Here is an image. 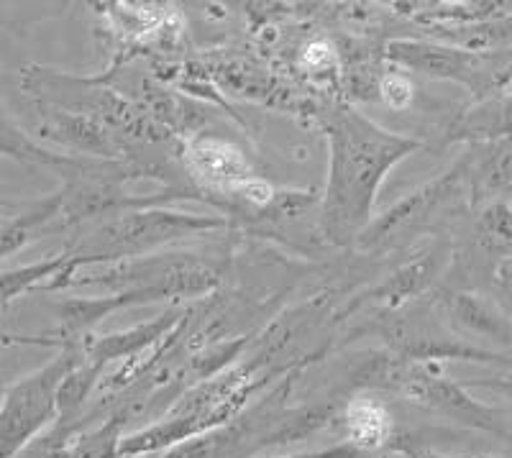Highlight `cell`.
<instances>
[{"instance_id":"1","label":"cell","mask_w":512,"mask_h":458,"mask_svg":"<svg viewBox=\"0 0 512 458\" xmlns=\"http://www.w3.org/2000/svg\"><path fill=\"white\" fill-rule=\"evenodd\" d=\"M320 126L328 141V177L318 198L320 236L333 246H354L374 221L387 174L425 144L379 126L351 105L320 113Z\"/></svg>"},{"instance_id":"2","label":"cell","mask_w":512,"mask_h":458,"mask_svg":"<svg viewBox=\"0 0 512 458\" xmlns=\"http://www.w3.org/2000/svg\"><path fill=\"white\" fill-rule=\"evenodd\" d=\"M269 359L241 361L218 372L216 377L192 384L177 397L162 418L121 438V458H146L190 438L223 428L249 405L251 395L269 382Z\"/></svg>"},{"instance_id":"3","label":"cell","mask_w":512,"mask_h":458,"mask_svg":"<svg viewBox=\"0 0 512 458\" xmlns=\"http://www.w3.org/2000/svg\"><path fill=\"white\" fill-rule=\"evenodd\" d=\"M356 387L364 392H392L415 407L436 412L441 418L495 435L500 441L512 443V428L500 410L484 405L461 382L448 377L436 361H405L397 356H377L369 359L354 374Z\"/></svg>"},{"instance_id":"4","label":"cell","mask_w":512,"mask_h":458,"mask_svg":"<svg viewBox=\"0 0 512 458\" xmlns=\"http://www.w3.org/2000/svg\"><path fill=\"white\" fill-rule=\"evenodd\" d=\"M218 287L216 272L192 254H149L139 259L77 267L75 259L49 279L39 292L105 290L108 295L134 290H157L167 300H195L210 295Z\"/></svg>"},{"instance_id":"5","label":"cell","mask_w":512,"mask_h":458,"mask_svg":"<svg viewBox=\"0 0 512 458\" xmlns=\"http://www.w3.org/2000/svg\"><path fill=\"white\" fill-rule=\"evenodd\" d=\"M226 228L216 215H195L169 208H136L98 221L72 249H67L77 267H98L116 261L149 256L182 238L203 236Z\"/></svg>"},{"instance_id":"6","label":"cell","mask_w":512,"mask_h":458,"mask_svg":"<svg viewBox=\"0 0 512 458\" xmlns=\"http://www.w3.org/2000/svg\"><path fill=\"white\" fill-rule=\"evenodd\" d=\"M384 59L402 72L456 82L472 93L474 103L505 93L512 85V49L479 54L423 36H402L384 44Z\"/></svg>"},{"instance_id":"7","label":"cell","mask_w":512,"mask_h":458,"mask_svg":"<svg viewBox=\"0 0 512 458\" xmlns=\"http://www.w3.org/2000/svg\"><path fill=\"white\" fill-rule=\"evenodd\" d=\"M82 356V338L59 346V354L26 374L0 397V458H18L57 420L62 379Z\"/></svg>"},{"instance_id":"8","label":"cell","mask_w":512,"mask_h":458,"mask_svg":"<svg viewBox=\"0 0 512 458\" xmlns=\"http://www.w3.org/2000/svg\"><path fill=\"white\" fill-rule=\"evenodd\" d=\"M466 169H469V159H466V154H461L454 162V167L438 174L436 180L425 182L423 187L397 200L382 215H374V221L369 223L367 231L361 233L359 241L354 244L356 249H379V246L397 238L400 233L425 228L431 221L441 218L438 213H448L456 205H469Z\"/></svg>"},{"instance_id":"9","label":"cell","mask_w":512,"mask_h":458,"mask_svg":"<svg viewBox=\"0 0 512 458\" xmlns=\"http://www.w3.org/2000/svg\"><path fill=\"white\" fill-rule=\"evenodd\" d=\"M180 162L198 182V192H218L223 198H233L246 180L256 177L241 146L221 136L190 134L182 139Z\"/></svg>"},{"instance_id":"10","label":"cell","mask_w":512,"mask_h":458,"mask_svg":"<svg viewBox=\"0 0 512 458\" xmlns=\"http://www.w3.org/2000/svg\"><path fill=\"white\" fill-rule=\"evenodd\" d=\"M433 308L438 310L448 331H454L474 346H479L477 341L495 343L502 348L512 346V318L502 305L479 292L441 287L433 292Z\"/></svg>"},{"instance_id":"11","label":"cell","mask_w":512,"mask_h":458,"mask_svg":"<svg viewBox=\"0 0 512 458\" xmlns=\"http://www.w3.org/2000/svg\"><path fill=\"white\" fill-rule=\"evenodd\" d=\"M39 108V136L72 151V157L103 159V162H131L128 146L113 134L105 123L85 116L54 108V105H36Z\"/></svg>"},{"instance_id":"12","label":"cell","mask_w":512,"mask_h":458,"mask_svg":"<svg viewBox=\"0 0 512 458\" xmlns=\"http://www.w3.org/2000/svg\"><path fill=\"white\" fill-rule=\"evenodd\" d=\"M336 425L341 428L344 443H351V446L374 453V456L382 451H392V448L408 451V448L397 443L400 435H397L390 407L384 405L379 397H374L372 392H364V389H359L356 395L346 397L341 402Z\"/></svg>"},{"instance_id":"13","label":"cell","mask_w":512,"mask_h":458,"mask_svg":"<svg viewBox=\"0 0 512 458\" xmlns=\"http://www.w3.org/2000/svg\"><path fill=\"white\" fill-rule=\"evenodd\" d=\"M446 259L448 246L436 241V244L420 251V254H415L410 261H405L402 267H397L377 287H372L364 295V300L374 302L379 308H402L405 302L415 300V297H423L425 292H431V287L436 285V279L441 277L443 267H446Z\"/></svg>"},{"instance_id":"14","label":"cell","mask_w":512,"mask_h":458,"mask_svg":"<svg viewBox=\"0 0 512 458\" xmlns=\"http://www.w3.org/2000/svg\"><path fill=\"white\" fill-rule=\"evenodd\" d=\"M469 169V208H482L495 200H507L512 195V139L469 144L466 149Z\"/></svg>"},{"instance_id":"15","label":"cell","mask_w":512,"mask_h":458,"mask_svg":"<svg viewBox=\"0 0 512 458\" xmlns=\"http://www.w3.org/2000/svg\"><path fill=\"white\" fill-rule=\"evenodd\" d=\"M500 139H512V90L472 103L446 131V144H487Z\"/></svg>"},{"instance_id":"16","label":"cell","mask_w":512,"mask_h":458,"mask_svg":"<svg viewBox=\"0 0 512 458\" xmlns=\"http://www.w3.org/2000/svg\"><path fill=\"white\" fill-rule=\"evenodd\" d=\"M62 226V192H54L47 198L26 205L24 210L8 221L0 223V261L6 256L18 254L36 238L47 236Z\"/></svg>"},{"instance_id":"17","label":"cell","mask_w":512,"mask_h":458,"mask_svg":"<svg viewBox=\"0 0 512 458\" xmlns=\"http://www.w3.org/2000/svg\"><path fill=\"white\" fill-rule=\"evenodd\" d=\"M0 157L13 159L18 164H29V167H47L57 172H67L75 164L77 157L72 154H59V151L41 146L39 141L31 139L24 128L18 126L6 108L0 105Z\"/></svg>"},{"instance_id":"18","label":"cell","mask_w":512,"mask_h":458,"mask_svg":"<svg viewBox=\"0 0 512 458\" xmlns=\"http://www.w3.org/2000/svg\"><path fill=\"white\" fill-rule=\"evenodd\" d=\"M131 418L134 415L126 407H118L95 428L77 430L64 451V458H121L123 428Z\"/></svg>"},{"instance_id":"19","label":"cell","mask_w":512,"mask_h":458,"mask_svg":"<svg viewBox=\"0 0 512 458\" xmlns=\"http://www.w3.org/2000/svg\"><path fill=\"white\" fill-rule=\"evenodd\" d=\"M67 261H70V251H62V254L47 256V259H39L26 267L0 272V305L6 308L8 302L26 292H39L49 279H54L67 267Z\"/></svg>"},{"instance_id":"20","label":"cell","mask_w":512,"mask_h":458,"mask_svg":"<svg viewBox=\"0 0 512 458\" xmlns=\"http://www.w3.org/2000/svg\"><path fill=\"white\" fill-rule=\"evenodd\" d=\"M477 244L487 254L512 256V203L510 200H495L479 208L477 213Z\"/></svg>"},{"instance_id":"21","label":"cell","mask_w":512,"mask_h":458,"mask_svg":"<svg viewBox=\"0 0 512 458\" xmlns=\"http://www.w3.org/2000/svg\"><path fill=\"white\" fill-rule=\"evenodd\" d=\"M297 67H300L303 77L313 80L315 85L341 87V54H338L336 44L326 36H315V39L300 44Z\"/></svg>"},{"instance_id":"22","label":"cell","mask_w":512,"mask_h":458,"mask_svg":"<svg viewBox=\"0 0 512 458\" xmlns=\"http://www.w3.org/2000/svg\"><path fill=\"white\" fill-rule=\"evenodd\" d=\"M415 98V85L410 80L408 72L397 70L392 64H387V70L382 72L379 77V87H377V100L384 105V108H390V111H408L410 105H413Z\"/></svg>"},{"instance_id":"23","label":"cell","mask_w":512,"mask_h":458,"mask_svg":"<svg viewBox=\"0 0 512 458\" xmlns=\"http://www.w3.org/2000/svg\"><path fill=\"white\" fill-rule=\"evenodd\" d=\"M280 458H374V453L361 451V448L351 446V443H336V446H326L318 448V451H300V453H290V456H280Z\"/></svg>"},{"instance_id":"24","label":"cell","mask_w":512,"mask_h":458,"mask_svg":"<svg viewBox=\"0 0 512 458\" xmlns=\"http://www.w3.org/2000/svg\"><path fill=\"white\" fill-rule=\"evenodd\" d=\"M466 389H487V392H495V395L505 397L512 402V374H497V377L489 379H469L464 382Z\"/></svg>"},{"instance_id":"25","label":"cell","mask_w":512,"mask_h":458,"mask_svg":"<svg viewBox=\"0 0 512 458\" xmlns=\"http://www.w3.org/2000/svg\"><path fill=\"white\" fill-rule=\"evenodd\" d=\"M413 458H489V456H443V453H436V451H418L413 453Z\"/></svg>"},{"instance_id":"26","label":"cell","mask_w":512,"mask_h":458,"mask_svg":"<svg viewBox=\"0 0 512 458\" xmlns=\"http://www.w3.org/2000/svg\"><path fill=\"white\" fill-rule=\"evenodd\" d=\"M374 458H413V453L410 451H400V448H392V451H382L377 453Z\"/></svg>"},{"instance_id":"27","label":"cell","mask_w":512,"mask_h":458,"mask_svg":"<svg viewBox=\"0 0 512 458\" xmlns=\"http://www.w3.org/2000/svg\"><path fill=\"white\" fill-rule=\"evenodd\" d=\"M0 308H3V305H0Z\"/></svg>"},{"instance_id":"28","label":"cell","mask_w":512,"mask_h":458,"mask_svg":"<svg viewBox=\"0 0 512 458\" xmlns=\"http://www.w3.org/2000/svg\"><path fill=\"white\" fill-rule=\"evenodd\" d=\"M510 259H512V256H510Z\"/></svg>"}]
</instances>
